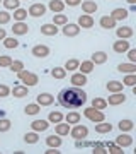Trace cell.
<instances>
[{"mask_svg":"<svg viewBox=\"0 0 136 154\" xmlns=\"http://www.w3.org/2000/svg\"><path fill=\"white\" fill-rule=\"evenodd\" d=\"M58 101L61 106H65L68 110H75V108H80L87 103V94H85V91H82L80 88H75V86L65 88L58 94Z\"/></svg>","mask_w":136,"mask_h":154,"instance_id":"cell-1","label":"cell"},{"mask_svg":"<svg viewBox=\"0 0 136 154\" xmlns=\"http://www.w3.org/2000/svg\"><path fill=\"white\" fill-rule=\"evenodd\" d=\"M19 81H22L24 86H27V88H33V86H36V84L39 82V77L36 75V74H33V72L22 69V70L19 72Z\"/></svg>","mask_w":136,"mask_h":154,"instance_id":"cell-2","label":"cell"},{"mask_svg":"<svg viewBox=\"0 0 136 154\" xmlns=\"http://www.w3.org/2000/svg\"><path fill=\"white\" fill-rule=\"evenodd\" d=\"M83 116H85V118H88L90 122H95V123L106 120V116H104L102 111H100V110H95V108H92V106L83 110Z\"/></svg>","mask_w":136,"mask_h":154,"instance_id":"cell-3","label":"cell"},{"mask_svg":"<svg viewBox=\"0 0 136 154\" xmlns=\"http://www.w3.org/2000/svg\"><path fill=\"white\" fill-rule=\"evenodd\" d=\"M70 135L75 140H78V139H85L88 135V128L85 125H80V123H77L73 128H70Z\"/></svg>","mask_w":136,"mask_h":154,"instance_id":"cell-4","label":"cell"},{"mask_svg":"<svg viewBox=\"0 0 136 154\" xmlns=\"http://www.w3.org/2000/svg\"><path fill=\"white\" fill-rule=\"evenodd\" d=\"M107 105H111V106H117V105H123L126 101V94L121 91V93H111V96H109L107 99Z\"/></svg>","mask_w":136,"mask_h":154,"instance_id":"cell-5","label":"cell"},{"mask_svg":"<svg viewBox=\"0 0 136 154\" xmlns=\"http://www.w3.org/2000/svg\"><path fill=\"white\" fill-rule=\"evenodd\" d=\"M31 53L36 58H46L49 55V46H46V45H36V46H33Z\"/></svg>","mask_w":136,"mask_h":154,"instance_id":"cell-6","label":"cell"},{"mask_svg":"<svg viewBox=\"0 0 136 154\" xmlns=\"http://www.w3.org/2000/svg\"><path fill=\"white\" fill-rule=\"evenodd\" d=\"M27 14L33 17H41L46 14V5H43V4H33V5L29 7Z\"/></svg>","mask_w":136,"mask_h":154,"instance_id":"cell-7","label":"cell"},{"mask_svg":"<svg viewBox=\"0 0 136 154\" xmlns=\"http://www.w3.org/2000/svg\"><path fill=\"white\" fill-rule=\"evenodd\" d=\"M12 33L16 34V36H24V34L29 33V26H27L24 21L14 22V26H12Z\"/></svg>","mask_w":136,"mask_h":154,"instance_id":"cell-8","label":"cell"},{"mask_svg":"<svg viewBox=\"0 0 136 154\" xmlns=\"http://www.w3.org/2000/svg\"><path fill=\"white\" fill-rule=\"evenodd\" d=\"M82 11L85 12V14H88V16H92V14H95L99 11V5L94 0H83L82 2Z\"/></svg>","mask_w":136,"mask_h":154,"instance_id":"cell-9","label":"cell"},{"mask_svg":"<svg viewBox=\"0 0 136 154\" xmlns=\"http://www.w3.org/2000/svg\"><path fill=\"white\" fill-rule=\"evenodd\" d=\"M78 26H80V29H90L94 26V17L88 16V14H82L80 17H78V22H77Z\"/></svg>","mask_w":136,"mask_h":154,"instance_id":"cell-10","label":"cell"},{"mask_svg":"<svg viewBox=\"0 0 136 154\" xmlns=\"http://www.w3.org/2000/svg\"><path fill=\"white\" fill-rule=\"evenodd\" d=\"M61 31H63V34H65V36L73 38V36H77V34L80 33V26H78V24H68V22H66L65 28L61 29Z\"/></svg>","mask_w":136,"mask_h":154,"instance_id":"cell-11","label":"cell"},{"mask_svg":"<svg viewBox=\"0 0 136 154\" xmlns=\"http://www.w3.org/2000/svg\"><path fill=\"white\" fill-rule=\"evenodd\" d=\"M116 34H117V38L119 39H129L131 36L135 34V31H133L131 26H123V28L116 29Z\"/></svg>","mask_w":136,"mask_h":154,"instance_id":"cell-12","label":"cell"},{"mask_svg":"<svg viewBox=\"0 0 136 154\" xmlns=\"http://www.w3.org/2000/svg\"><path fill=\"white\" fill-rule=\"evenodd\" d=\"M71 84L75 86V88H83L85 84H87V75L85 74H82V72H78V74H73L71 75Z\"/></svg>","mask_w":136,"mask_h":154,"instance_id":"cell-13","label":"cell"},{"mask_svg":"<svg viewBox=\"0 0 136 154\" xmlns=\"http://www.w3.org/2000/svg\"><path fill=\"white\" fill-rule=\"evenodd\" d=\"M90 62H92L94 65H102V63L107 62V53L106 51H95L90 57Z\"/></svg>","mask_w":136,"mask_h":154,"instance_id":"cell-14","label":"cell"},{"mask_svg":"<svg viewBox=\"0 0 136 154\" xmlns=\"http://www.w3.org/2000/svg\"><path fill=\"white\" fill-rule=\"evenodd\" d=\"M112 50H114L116 53H126L128 50H129V41H126V39H119V41H114L112 45Z\"/></svg>","mask_w":136,"mask_h":154,"instance_id":"cell-15","label":"cell"},{"mask_svg":"<svg viewBox=\"0 0 136 154\" xmlns=\"http://www.w3.org/2000/svg\"><path fill=\"white\" fill-rule=\"evenodd\" d=\"M53 101H54V96L49 94V93H41L38 96V105L39 106H49V105H53Z\"/></svg>","mask_w":136,"mask_h":154,"instance_id":"cell-16","label":"cell"},{"mask_svg":"<svg viewBox=\"0 0 136 154\" xmlns=\"http://www.w3.org/2000/svg\"><path fill=\"white\" fill-rule=\"evenodd\" d=\"M116 144L117 146H121V147H129V146H133V137H131L129 134H121L119 137L116 139Z\"/></svg>","mask_w":136,"mask_h":154,"instance_id":"cell-17","label":"cell"},{"mask_svg":"<svg viewBox=\"0 0 136 154\" xmlns=\"http://www.w3.org/2000/svg\"><path fill=\"white\" fill-rule=\"evenodd\" d=\"M41 34H44V36H54V34H58V26H54L53 22L43 24L41 26Z\"/></svg>","mask_w":136,"mask_h":154,"instance_id":"cell-18","label":"cell"},{"mask_svg":"<svg viewBox=\"0 0 136 154\" xmlns=\"http://www.w3.org/2000/svg\"><path fill=\"white\" fill-rule=\"evenodd\" d=\"M48 127H49L48 120H34L31 123V128L34 132H44V130H48Z\"/></svg>","mask_w":136,"mask_h":154,"instance_id":"cell-19","label":"cell"},{"mask_svg":"<svg viewBox=\"0 0 136 154\" xmlns=\"http://www.w3.org/2000/svg\"><path fill=\"white\" fill-rule=\"evenodd\" d=\"M49 11L54 12V14H60V12H63V9H65V2H61V0H49Z\"/></svg>","mask_w":136,"mask_h":154,"instance_id":"cell-20","label":"cell"},{"mask_svg":"<svg viewBox=\"0 0 136 154\" xmlns=\"http://www.w3.org/2000/svg\"><path fill=\"white\" fill-rule=\"evenodd\" d=\"M128 16H129V12L126 11V9H114V11H112V14H111V17H112L116 22L128 19Z\"/></svg>","mask_w":136,"mask_h":154,"instance_id":"cell-21","label":"cell"},{"mask_svg":"<svg viewBox=\"0 0 136 154\" xmlns=\"http://www.w3.org/2000/svg\"><path fill=\"white\" fill-rule=\"evenodd\" d=\"M12 94H14V98H26V96H29V88L27 86H16L12 89Z\"/></svg>","mask_w":136,"mask_h":154,"instance_id":"cell-22","label":"cell"},{"mask_svg":"<svg viewBox=\"0 0 136 154\" xmlns=\"http://www.w3.org/2000/svg\"><path fill=\"white\" fill-rule=\"evenodd\" d=\"M100 28H104V29H112V28H116V21L112 19L111 16H104V17H100Z\"/></svg>","mask_w":136,"mask_h":154,"instance_id":"cell-23","label":"cell"},{"mask_svg":"<svg viewBox=\"0 0 136 154\" xmlns=\"http://www.w3.org/2000/svg\"><path fill=\"white\" fill-rule=\"evenodd\" d=\"M54 132H56V135H68L70 134V123H56V127H54Z\"/></svg>","mask_w":136,"mask_h":154,"instance_id":"cell-24","label":"cell"},{"mask_svg":"<svg viewBox=\"0 0 136 154\" xmlns=\"http://www.w3.org/2000/svg\"><path fill=\"white\" fill-rule=\"evenodd\" d=\"M117 70L123 72V74H136V63H119L117 65Z\"/></svg>","mask_w":136,"mask_h":154,"instance_id":"cell-25","label":"cell"},{"mask_svg":"<svg viewBox=\"0 0 136 154\" xmlns=\"http://www.w3.org/2000/svg\"><path fill=\"white\" fill-rule=\"evenodd\" d=\"M107 91L109 93H121L123 91V88H124V84L119 82V81H111V82H107Z\"/></svg>","mask_w":136,"mask_h":154,"instance_id":"cell-26","label":"cell"},{"mask_svg":"<svg viewBox=\"0 0 136 154\" xmlns=\"http://www.w3.org/2000/svg\"><path fill=\"white\" fill-rule=\"evenodd\" d=\"M46 146L48 147H60L61 146V137L60 135H49V137H46Z\"/></svg>","mask_w":136,"mask_h":154,"instance_id":"cell-27","label":"cell"},{"mask_svg":"<svg viewBox=\"0 0 136 154\" xmlns=\"http://www.w3.org/2000/svg\"><path fill=\"white\" fill-rule=\"evenodd\" d=\"M117 127H119L121 132H131V130L135 128V123H133V120H128V118H126V120H121Z\"/></svg>","mask_w":136,"mask_h":154,"instance_id":"cell-28","label":"cell"},{"mask_svg":"<svg viewBox=\"0 0 136 154\" xmlns=\"http://www.w3.org/2000/svg\"><path fill=\"white\" fill-rule=\"evenodd\" d=\"M94 63L90 60H85V62H82L80 65H78V70L82 72V74H85V75H87V74H90V72L94 70Z\"/></svg>","mask_w":136,"mask_h":154,"instance_id":"cell-29","label":"cell"},{"mask_svg":"<svg viewBox=\"0 0 136 154\" xmlns=\"http://www.w3.org/2000/svg\"><path fill=\"white\" fill-rule=\"evenodd\" d=\"M66 123H70V125H77V123H80V113L78 111H70L68 115H66Z\"/></svg>","mask_w":136,"mask_h":154,"instance_id":"cell-30","label":"cell"},{"mask_svg":"<svg viewBox=\"0 0 136 154\" xmlns=\"http://www.w3.org/2000/svg\"><path fill=\"white\" fill-rule=\"evenodd\" d=\"M112 130V125L111 123H104V122H99L95 125V132L97 134H109Z\"/></svg>","mask_w":136,"mask_h":154,"instance_id":"cell-31","label":"cell"},{"mask_svg":"<svg viewBox=\"0 0 136 154\" xmlns=\"http://www.w3.org/2000/svg\"><path fill=\"white\" fill-rule=\"evenodd\" d=\"M92 108H95V110H106V108H107V101L104 98H94L92 99Z\"/></svg>","mask_w":136,"mask_h":154,"instance_id":"cell-32","label":"cell"},{"mask_svg":"<svg viewBox=\"0 0 136 154\" xmlns=\"http://www.w3.org/2000/svg\"><path fill=\"white\" fill-rule=\"evenodd\" d=\"M66 22H68V17L65 16V14H54L53 16V24L54 26H65Z\"/></svg>","mask_w":136,"mask_h":154,"instance_id":"cell-33","label":"cell"},{"mask_svg":"<svg viewBox=\"0 0 136 154\" xmlns=\"http://www.w3.org/2000/svg\"><path fill=\"white\" fill-rule=\"evenodd\" d=\"M48 122L49 123H60V122H63V113L61 111H51L48 115Z\"/></svg>","mask_w":136,"mask_h":154,"instance_id":"cell-34","label":"cell"},{"mask_svg":"<svg viewBox=\"0 0 136 154\" xmlns=\"http://www.w3.org/2000/svg\"><path fill=\"white\" fill-rule=\"evenodd\" d=\"M78 65H80V62L77 60V58H70V60H66V63H65V69L66 72H73V70H77L78 69Z\"/></svg>","mask_w":136,"mask_h":154,"instance_id":"cell-35","label":"cell"},{"mask_svg":"<svg viewBox=\"0 0 136 154\" xmlns=\"http://www.w3.org/2000/svg\"><path fill=\"white\" fill-rule=\"evenodd\" d=\"M2 4L5 7V11H16V9H19L21 0H2Z\"/></svg>","mask_w":136,"mask_h":154,"instance_id":"cell-36","label":"cell"},{"mask_svg":"<svg viewBox=\"0 0 136 154\" xmlns=\"http://www.w3.org/2000/svg\"><path fill=\"white\" fill-rule=\"evenodd\" d=\"M24 111H26V115H38L39 111H41V106L38 103H31V105H27L24 108Z\"/></svg>","mask_w":136,"mask_h":154,"instance_id":"cell-37","label":"cell"},{"mask_svg":"<svg viewBox=\"0 0 136 154\" xmlns=\"http://www.w3.org/2000/svg\"><path fill=\"white\" fill-rule=\"evenodd\" d=\"M26 17H27V11H26V9H21V7H19V9L14 11V21H16V22L24 21Z\"/></svg>","mask_w":136,"mask_h":154,"instance_id":"cell-38","label":"cell"},{"mask_svg":"<svg viewBox=\"0 0 136 154\" xmlns=\"http://www.w3.org/2000/svg\"><path fill=\"white\" fill-rule=\"evenodd\" d=\"M2 41H4V46H5V48H9V50L17 48V46H19V41H17L16 38H7V36H5Z\"/></svg>","mask_w":136,"mask_h":154,"instance_id":"cell-39","label":"cell"},{"mask_svg":"<svg viewBox=\"0 0 136 154\" xmlns=\"http://www.w3.org/2000/svg\"><path fill=\"white\" fill-rule=\"evenodd\" d=\"M51 75H53L54 79H65L66 70L63 69V67H54L53 70H51Z\"/></svg>","mask_w":136,"mask_h":154,"instance_id":"cell-40","label":"cell"},{"mask_svg":"<svg viewBox=\"0 0 136 154\" xmlns=\"http://www.w3.org/2000/svg\"><path fill=\"white\" fill-rule=\"evenodd\" d=\"M38 140H39L38 132H29V134L24 135V142H26V144H36Z\"/></svg>","mask_w":136,"mask_h":154,"instance_id":"cell-41","label":"cell"},{"mask_svg":"<svg viewBox=\"0 0 136 154\" xmlns=\"http://www.w3.org/2000/svg\"><path fill=\"white\" fill-rule=\"evenodd\" d=\"M9 69H10L12 72H16V74H19V72L22 70V69H24V62H21V60H12V63L10 65H9Z\"/></svg>","mask_w":136,"mask_h":154,"instance_id":"cell-42","label":"cell"},{"mask_svg":"<svg viewBox=\"0 0 136 154\" xmlns=\"http://www.w3.org/2000/svg\"><path fill=\"white\" fill-rule=\"evenodd\" d=\"M123 84H124V86H129V88H135V84H136V74H128V75L124 77Z\"/></svg>","mask_w":136,"mask_h":154,"instance_id":"cell-43","label":"cell"},{"mask_svg":"<svg viewBox=\"0 0 136 154\" xmlns=\"http://www.w3.org/2000/svg\"><path fill=\"white\" fill-rule=\"evenodd\" d=\"M12 122L7 120V118H0V132H9L10 130Z\"/></svg>","mask_w":136,"mask_h":154,"instance_id":"cell-44","label":"cell"},{"mask_svg":"<svg viewBox=\"0 0 136 154\" xmlns=\"http://www.w3.org/2000/svg\"><path fill=\"white\" fill-rule=\"evenodd\" d=\"M9 22H10V14L7 11H0V26L9 24Z\"/></svg>","mask_w":136,"mask_h":154,"instance_id":"cell-45","label":"cell"},{"mask_svg":"<svg viewBox=\"0 0 136 154\" xmlns=\"http://www.w3.org/2000/svg\"><path fill=\"white\" fill-rule=\"evenodd\" d=\"M12 63V58L9 55H0V69H5Z\"/></svg>","mask_w":136,"mask_h":154,"instance_id":"cell-46","label":"cell"},{"mask_svg":"<svg viewBox=\"0 0 136 154\" xmlns=\"http://www.w3.org/2000/svg\"><path fill=\"white\" fill-rule=\"evenodd\" d=\"M10 94V88L5 84H0V98H7Z\"/></svg>","mask_w":136,"mask_h":154,"instance_id":"cell-47","label":"cell"},{"mask_svg":"<svg viewBox=\"0 0 136 154\" xmlns=\"http://www.w3.org/2000/svg\"><path fill=\"white\" fill-rule=\"evenodd\" d=\"M107 152H111V154H123L124 151H123V147H121V146H109Z\"/></svg>","mask_w":136,"mask_h":154,"instance_id":"cell-48","label":"cell"},{"mask_svg":"<svg viewBox=\"0 0 136 154\" xmlns=\"http://www.w3.org/2000/svg\"><path fill=\"white\" fill-rule=\"evenodd\" d=\"M128 58H129L131 63H135V62H136V50H135V48H129V50H128Z\"/></svg>","mask_w":136,"mask_h":154,"instance_id":"cell-49","label":"cell"},{"mask_svg":"<svg viewBox=\"0 0 136 154\" xmlns=\"http://www.w3.org/2000/svg\"><path fill=\"white\" fill-rule=\"evenodd\" d=\"M80 4H82V0H65V5H70V7H77Z\"/></svg>","mask_w":136,"mask_h":154,"instance_id":"cell-50","label":"cell"},{"mask_svg":"<svg viewBox=\"0 0 136 154\" xmlns=\"http://www.w3.org/2000/svg\"><path fill=\"white\" fill-rule=\"evenodd\" d=\"M94 154H107V151L102 147V146H99V147L94 149Z\"/></svg>","mask_w":136,"mask_h":154,"instance_id":"cell-51","label":"cell"},{"mask_svg":"<svg viewBox=\"0 0 136 154\" xmlns=\"http://www.w3.org/2000/svg\"><path fill=\"white\" fill-rule=\"evenodd\" d=\"M46 154H60V151H56V147H49L46 151Z\"/></svg>","mask_w":136,"mask_h":154,"instance_id":"cell-52","label":"cell"},{"mask_svg":"<svg viewBox=\"0 0 136 154\" xmlns=\"http://www.w3.org/2000/svg\"><path fill=\"white\" fill-rule=\"evenodd\" d=\"M5 36H7V34H5V29H4V28H0V41H2V39L5 38Z\"/></svg>","mask_w":136,"mask_h":154,"instance_id":"cell-53","label":"cell"},{"mask_svg":"<svg viewBox=\"0 0 136 154\" xmlns=\"http://www.w3.org/2000/svg\"><path fill=\"white\" fill-rule=\"evenodd\" d=\"M126 2H128V4H131V5H135V4H136V0H126Z\"/></svg>","mask_w":136,"mask_h":154,"instance_id":"cell-54","label":"cell"},{"mask_svg":"<svg viewBox=\"0 0 136 154\" xmlns=\"http://www.w3.org/2000/svg\"><path fill=\"white\" fill-rule=\"evenodd\" d=\"M0 4H2V0H0Z\"/></svg>","mask_w":136,"mask_h":154,"instance_id":"cell-55","label":"cell"}]
</instances>
